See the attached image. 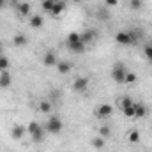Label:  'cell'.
Returning <instances> with one entry per match:
<instances>
[{
	"mask_svg": "<svg viewBox=\"0 0 152 152\" xmlns=\"http://www.w3.org/2000/svg\"><path fill=\"white\" fill-rule=\"evenodd\" d=\"M0 57H2V55H0Z\"/></svg>",
	"mask_w": 152,
	"mask_h": 152,
	"instance_id": "obj_36",
	"label": "cell"
},
{
	"mask_svg": "<svg viewBox=\"0 0 152 152\" xmlns=\"http://www.w3.org/2000/svg\"><path fill=\"white\" fill-rule=\"evenodd\" d=\"M149 44H152V36H151V42H149Z\"/></svg>",
	"mask_w": 152,
	"mask_h": 152,
	"instance_id": "obj_34",
	"label": "cell"
},
{
	"mask_svg": "<svg viewBox=\"0 0 152 152\" xmlns=\"http://www.w3.org/2000/svg\"><path fill=\"white\" fill-rule=\"evenodd\" d=\"M53 5H55V0H42V11H46V12H51V9H53Z\"/></svg>",
	"mask_w": 152,
	"mask_h": 152,
	"instance_id": "obj_23",
	"label": "cell"
},
{
	"mask_svg": "<svg viewBox=\"0 0 152 152\" xmlns=\"http://www.w3.org/2000/svg\"><path fill=\"white\" fill-rule=\"evenodd\" d=\"M66 11V2H55V5H53V9H51V16H60L62 12Z\"/></svg>",
	"mask_w": 152,
	"mask_h": 152,
	"instance_id": "obj_15",
	"label": "cell"
},
{
	"mask_svg": "<svg viewBox=\"0 0 152 152\" xmlns=\"http://www.w3.org/2000/svg\"><path fill=\"white\" fill-rule=\"evenodd\" d=\"M55 2H66V0H55Z\"/></svg>",
	"mask_w": 152,
	"mask_h": 152,
	"instance_id": "obj_32",
	"label": "cell"
},
{
	"mask_svg": "<svg viewBox=\"0 0 152 152\" xmlns=\"http://www.w3.org/2000/svg\"><path fill=\"white\" fill-rule=\"evenodd\" d=\"M39 112L44 115H50L51 113V103L50 101H46V99H42L41 103H39Z\"/></svg>",
	"mask_w": 152,
	"mask_h": 152,
	"instance_id": "obj_17",
	"label": "cell"
},
{
	"mask_svg": "<svg viewBox=\"0 0 152 152\" xmlns=\"http://www.w3.org/2000/svg\"><path fill=\"white\" fill-rule=\"evenodd\" d=\"M127 140H129L131 143H138V142H140V131H138V129L127 131Z\"/></svg>",
	"mask_w": 152,
	"mask_h": 152,
	"instance_id": "obj_18",
	"label": "cell"
},
{
	"mask_svg": "<svg viewBox=\"0 0 152 152\" xmlns=\"http://www.w3.org/2000/svg\"><path fill=\"white\" fill-rule=\"evenodd\" d=\"M67 48H69V51H71V53L81 55V53H85L87 44H85L83 41H78V42H67Z\"/></svg>",
	"mask_w": 152,
	"mask_h": 152,
	"instance_id": "obj_8",
	"label": "cell"
},
{
	"mask_svg": "<svg viewBox=\"0 0 152 152\" xmlns=\"http://www.w3.org/2000/svg\"><path fill=\"white\" fill-rule=\"evenodd\" d=\"M88 83H90V78L88 76H78L75 81H73V90L75 92H85L88 88Z\"/></svg>",
	"mask_w": 152,
	"mask_h": 152,
	"instance_id": "obj_4",
	"label": "cell"
},
{
	"mask_svg": "<svg viewBox=\"0 0 152 152\" xmlns=\"http://www.w3.org/2000/svg\"><path fill=\"white\" fill-rule=\"evenodd\" d=\"M5 5H7V0H0V11L5 9Z\"/></svg>",
	"mask_w": 152,
	"mask_h": 152,
	"instance_id": "obj_30",
	"label": "cell"
},
{
	"mask_svg": "<svg viewBox=\"0 0 152 152\" xmlns=\"http://www.w3.org/2000/svg\"><path fill=\"white\" fill-rule=\"evenodd\" d=\"M57 69H58V73L60 75H69L71 73V64L69 62H66V60H58V64H57Z\"/></svg>",
	"mask_w": 152,
	"mask_h": 152,
	"instance_id": "obj_16",
	"label": "cell"
},
{
	"mask_svg": "<svg viewBox=\"0 0 152 152\" xmlns=\"http://www.w3.org/2000/svg\"><path fill=\"white\" fill-rule=\"evenodd\" d=\"M30 9H32V5H30L28 2H20V4H16V11H18L20 16H28V14H30Z\"/></svg>",
	"mask_w": 152,
	"mask_h": 152,
	"instance_id": "obj_12",
	"label": "cell"
},
{
	"mask_svg": "<svg viewBox=\"0 0 152 152\" xmlns=\"http://www.w3.org/2000/svg\"><path fill=\"white\" fill-rule=\"evenodd\" d=\"M0 51H2V44H0Z\"/></svg>",
	"mask_w": 152,
	"mask_h": 152,
	"instance_id": "obj_35",
	"label": "cell"
},
{
	"mask_svg": "<svg viewBox=\"0 0 152 152\" xmlns=\"http://www.w3.org/2000/svg\"><path fill=\"white\" fill-rule=\"evenodd\" d=\"M81 41V34L80 32H69L67 34V42H78Z\"/></svg>",
	"mask_w": 152,
	"mask_h": 152,
	"instance_id": "obj_24",
	"label": "cell"
},
{
	"mask_svg": "<svg viewBox=\"0 0 152 152\" xmlns=\"http://www.w3.org/2000/svg\"><path fill=\"white\" fill-rule=\"evenodd\" d=\"M126 75H127V69H126L124 62H115L113 69H112V80H113L115 83H124Z\"/></svg>",
	"mask_w": 152,
	"mask_h": 152,
	"instance_id": "obj_3",
	"label": "cell"
},
{
	"mask_svg": "<svg viewBox=\"0 0 152 152\" xmlns=\"http://www.w3.org/2000/svg\"><path fill=\"white\" fill-rule=\"evenodd\" d=\"M64 129V124L60 120L58 115H50L48 120H46V126H44V131L50 133V134H60Z\"/></svg>",
	"mask_w": 152,
	"mask_h": 152,
	"instance_id": "obj_1",
	"label": "cell"
},
{
	"mask_svg": "<svg viewBox=\"0 0 152 152\" xmlns=\"http://www.w3.org/2000/svg\"><path fill=\"white\" fill-rule=\"evenodd\" d=\"M7 2H12V4H20L21 0H7Z\"/></svg>",
	"mask_w": 152,
	"mask_h": 152,
	"instance_id": "obj_31",
	"label": "cell"
},
{
	"mask_svg": "<svg viewBox=\"0 0 152 152\" xmlns=\"http://www.w3.org/2000/svg\"><path fill=\"white\" fill-rule=\"evenodd\" d=\"M122 115H124V117H127V118H134V103H133L131 106L124 108V110H122Z\"/></svg>",
	"mask_w": 152,
	"mask_h": 152,
	"instance_id": "obj_22",
	"label": "cell"
},
{
	"mask_svg": "<svg viewBox=\"0 0 152 152\" xmlns=\"http://www.w3.org/2000/svg\"><path fill=\"white\" fill-rule=\"evenodd\" d=\"M118 4V0H104V5H108V7H113Z\"/></svg>",
	"mask_w": 152,
	"mask_h": 152,
	"instance_id": "obj_29",
	"label": "cell"
},
{
	"mask_svg": "<svg viewBox=\"0 0 152 152\" xmlns=\"http://www.w3.org/2000/svg\"><path fill=\"white\" fill-rule=\"evenodd\" d=\"M147 113H149V110L143 103H134V118H143Z\"/></svg>",
	"mask_w": 152,
	"mask_h": 152,
	"instance_id": "obj_13",
	"label": "cell"
},
{
	"mask_svg": "<svg viewBox=\"0 0 152 152\" xmlns=\"http://www.w3.org/2000/svg\"><path fill=\"white\" fill-rule=\"evenodd\" d=\"M2 71H9V58L7 57H0V73Z\"/></svg>",
	"mask_w": 152,
	"mask_h": 152,
	"instance_id": "obj_28",
	"label": "cell"
},
{
	"mask_svg": "<svg viewBox=\"0 0 152 152\" xmlns=\"http://www.w3.org/2000/svg\"><path fill=\"white\" fill-rule=\"evenodd\" d=\"M134 101L129 97V96H124L122 99H118V106H120V110H124V108H127V106H131Z\"/></svg>",
	"mask_w": 152,
	"mask_h": 152,
	"instance_id": "obj_20",
	"label": "cell"
},
{
	"mask_svg": "<svg viewBox=\"0 0 152 152\" xmlns=\"http://www.w3.org/2000/svg\"><path fill=\"white\" fill-rule=\"evenodd\" d=\"M25 134H27V127H25V126H21V124H14V126H12V129H11L12 140H21Z\"/></svg>",
	"mask_w": 152,
	"mask_h": 152,
	"instance_id": "obj_6",
	"label": "cell"
},
{
	"mask_svg": "<svg viewBox=\"0 0 152 152\" xmlns=\"http://www.w3.org/2000/svg\"><path fill=\"white\" fill-rule=\"evenodd\" d=\"M112 113H113V106L112 104H99V108L96 110V115L99 118H108V117H112Z\"/></svg>",
	"mask_w": 152,
	"mask_h": 152,
	"instance_id": "obj_7",
	"label": "cell"
},
{
	"mask_svg": "<svg viewBox=\"0 0 152 152\" xmlns=\"http://www.w3.org/2000/svg\"><path fill=\"white\" fill-rule=\"evenodd\" d=\"M143 55H145V58L152 64V44H145L143 46Z\"/></svg>",
	"mask_w": 152,
	"mask_h": 152,
	"instance_id": "obj_25",
	"label": "cell"
},
{
	"mask_svg": "<svg viewBox=\"0 0 152 152\" xmlns=\"http://www.w3.org/2000/svg\"><path fill=\"white\" fill-rule=\"evenodd\" d=\"M12 83V76L9 71H2L0 73V88H9Z\"/></svg>",
	"mask_w": 152,
	"mask_h": 152,
	"instance_id": "obj_10",
	"label": "cell"
},
{
	"mask_svg": "<svg viewBox=\"0 0 152 152\" xmlns=\"http://www.w3.org/2000/svg\"><path fill=\"white\" fill-rule=\"evenodd\" d=\"M71 2H81V0H71Z\"/></svg>",
	"mask_w": 152,
	"mask_h": 152,
	"instance_id": "obj_33",
	"label": "cell"
},
{
	"mask_svg": "<svg viewBox=\"0 0 152 152\" xmlns=\"http://www.w3.org/2000/svg\"><path fill=\"white\" fill-rule=\"evenodd\" d=\"M28 25H30L32 28H41V27L44 25V18H42L41 14H34V16L30 18V21H28Z\"/></svg>",
	"mask_w": 152,
	"mask_h": 152,
	"instance_id": "obj_14",
	"label": "cell"
},
{
	"mask_svg": "<svg viewBox=\"0 0 152 152\" xmlns=\"http://www.w3.org/2000/svg\"><path fill=\"white\" fill-rule=\"evenodd\" d=\"M27 133L30 134V138H32L34 143H41V142L44 140V134H46L44 127H42L39 122H34V120L27 126Z\"/></svg>",
	"mask_w": 152,
	"mask_h": 152,
	"instance_id": "obj_2",
	"label": "cell"
},
{
	"mask_svg": "<svg viewBox=\"0 0 152 152\" xmlns=\"http://www.w3.org/2000/svg\"><path fill=\"white\" fill-rule=\"evenodd\" d=\"M96 37H97V30H94V28H87V30H83V32H81V41H83L85 44L94 42Z\"/></svg>",
	"mask_w": 152,
	"mask_h": 152,
	"instance_id": "obj_9",
	"label": "cell"
},
{
	"mask_svg": "<svg viewBox=\"0 0 152 152\" xmlns=\"http://www.w3.org/2000/svg\"><path fill=\"white\" fill-rule=\"evenodd\" d=\"M136 73H129L127 71V75H126V80H124V83H127V85H133V83H136Z\"/></svg>",
	"mask_w": 152,
	"mask_h": 152,
	"instance_id": "obj_26",
	"label": "cell"
},
{
	"mask_svg": "<svg viewBox=\"0 0 152 152\" xmlns=\"http://www.w3.org/2000/svg\"><path fill=\"white\" fill-rule=\"evenodd\" d=\"M112 134V129L108 127V126H101L99 127V136H103V138H108Z\"/></svg>",
	"mask_w": 152,
	"mask_h": 152,
	"instance_id": "obj_27",
	"label": "cell"
},
{
	"mask_svg": "<svg viewBox=\"0 0 152 152\" xmlns=\"http://www.w3.org/2000/svg\"><path fill=\"white\" fill-rule=\"evenodd\" d=\"M104 143H106V138H103V136H96V138H92V142H90V145H92L94 149H103Z\"/></svg>",
	"mask_w": 152,
	"mask_h": 152,
	"instance_id": "obj_19",
	"label": "cell"
},
{
	"mask_svg": "<svg viewBox=\"0 0 152 152\" xmlns=\"http://www.w3.org/2000/svg\"><path fill=\"white\" fill-rule=\"evenodd\" d=\"M143 5V0H129V9L131 11H140Z\"/></svg>",
	"mask_w": 152,
	"mask_h": 152,
	"instance_id": "obj_21",
	"label": "cell"
},
{
	"mask_svg": "<svg viewBox=\"0 0 152 152\" xmlns=\"http://www.w3.org/2000/svg\"><path fill=\"white\" fill-rule=\"evenodd\" d=\"M12 44H14L16 48H25V46L28 44V37H27L25 34H16V36L12 37Z\"/></svg>",
	"mask_w": 152,
	"mask_h": 152,
	"instance_id": "obj_11",
	"label": "cell"
},
{
	"mask_svg": "<svg viewBox=\"0 0 152 152\" xmlns=\"http://www.w3.org/2000/svg\"><path fill=\"white\" fill-rule=\"evenodd\" d=\"M57 64H58V58H57V55L53 51H46L42 55V66H46V67H57Z\"/></svg>",
	"mask_w": 152,
	"mask_h": 152,
	"instance_id": "obj_5",
	"label": "cell"
}]
</instances>
